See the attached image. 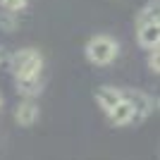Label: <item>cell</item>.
I'll use <instances>...</instances> for the list:
<instances>
[{
    "label": "cell",
    "mask_w": 160,
    "mask_h": 160,
    "mask_svg": "<svg viewBox=\"0 0 160 160\" xmlns=\"http://www.w3.org/2000/svg\"><path fill=\"white\" fill-rule=\"evenodd\" d=\"M120 55V43L117 38H112L110 33H96L86 41L84 46V58L96 67H108L112 65Z\"/></svg>",
    "instance_id": "cell-1"
},
{
    "label": "cell",
    "mask_w": 160,
    "mask_h": 160,
    "mask_svg": "<svg viewBox=\"0 0 160 160\" xmlns=\"http://www.w3.org/2000/svg\"><path fill=\"white\" fill-rule=\"evenodd\" d=\"M10 72L14 81L19 79H33V77H43V55L36 48H19L10 55Z\"/></svg>",
    "instance_id": "cell-2"
},
{
    "label": "cell",
    "mask_w": 160,
    "mask_h": 160,
    "mask_svg": "<svg viewBox=\"0 0 160 160\" xmlns=\"http://www.w3.org/2000/svg\"><path fill=\"white\" fill-rule=\"evenodd\" d=\"M41 117V108L36 100H27L22 98V103H17L14 108V122L19 124V127H33Z\"/></svg>",
    "instance_id": "cell-3"
},
{
    "label": "cell",
    "mask_w": 160,
    "mask_h": 160,
    "mask_svg": "<svg viewBox=\"0 0 160 160\" xmlns=\"http://www.w3.org/2000/svg\"><path fill=\"white\" fill-rule=\"evenodd\" d=\"M124 93H127V91H124V88H117V86H100V88H96L93 98H96V105L103 110V115H108L124 98Z\"/></svg>",
    "instance_id": "cell-4"
},
{
    "label": "cell",
    "mask_w": 160,
    "mask_h": 160,
    "mask_svg": "<svg viewBox=\"0 0 160 160\" xmlns=\"http://www.w3.org/2000/svg\"><path fill=\"white\" fill-rule=\"evenodd\" d=\"M136 43H139L143 50L160 48V22L158 24H146V27L136 29Z\"/></svg>",
    "instance_id": "cell-5"
},
{
    "label": "cell",
    "mask_w": 160,
    "mask_h": 160,
    "mask_svg": "<svg viewBox=\"0 0 160 160\" xmlns=\"http://www.w3.org/2000/svg\"><path fill=\"white\" fill-rule=\"evenodd\" d=\"M14 88L22 98L27 100H36L41 93H43V77H33V79H19L14 81Z\"/></svg>",
    "instance_id": "cell-6"
},
{
    "label": "cell",
    "mask_w": 160,
    "mask_h": 160,
    "mask_svg": "<svg viewBox=\"0 0 160 160\" xmlns=\"http://www.w3.org/2000/svg\"><path fill=\"white\" fill-rule=\"evenodd\" d=\"M158 22H160V0H151L136 14V29L146 27V24H158Z\"/></svg>",
    "instance_id": "cell-7"
},
{
    "label": "cell",
    "mask_w": 160,
    "mask_h": 160,
    "mask_svg": "<svg viewBox=\"0 0 160 160\" xmlns=\"http://www.w3.org/2000/svg\"><path fill=\"white\" fill-rule=\"evenodd\" d=\"M17 24H19V22H17V14L14 12H5V10H0V29H2V31H14V29H17Z\"/></svg>",
    "instance_id": "cell-8"
},
{
    "label": "cell",
    "mask_w": 160,
    "mask_h": 160,
    "mask_svg": "<svg viewBox=\"0 0 160 160\" xmlns=\"http://www.w3.org/2000/svg\"><path fill=\"white\" fill-rule=\"evenodd\" d=\"M29 5V0H0V10H5V12H22L24 7Z\"/></svg>",
    "instance_id": "cell-9"
},
{
    "label": "cell",
    "mask_w": 160,
    "mask_h": 160,
    "mask_svg": "<svg viewBox=\"0 0 160 160\" xmlns=\"http://www.w3.org/2000/svg\"><path fill=\"white\" fill-rule=\"evenodd\" d=\"M148 69L153 74H160V48H153V50H148V60H146Z\"/></svg>",
    "instance_id": "cell-10"
},
{
    "label": "cell",
    "mask_w": 160,
    "mask_h": 160,
    "mask_svg": "<svg viewBox=\"0 0 160 160\" xmlns=\"http://www.w3.org/2000/svg\"><path fill=\"white\" fill-rule=\"evenodd\" d=\"M7 62H10V53H7L5 48L0 46V67H2V65H7Z\"/></svg>",
    "instance_id": "cell-11"
},
{
    "label": "cell",
    "mask_w": 160,
    "mask_h": 160,
    "mask_svg": "<svg viewBox=\"0 0 160 160\" xmlns=\"http://www.w3.org/2000/svg\"><path fill=\"white\" fill-rule=\"evenodd\" d=\"M2 105H5V100H2V93H0V110H2Z\"/></svg>",
    "instance_id": "cell-12"
}]
</instances>
